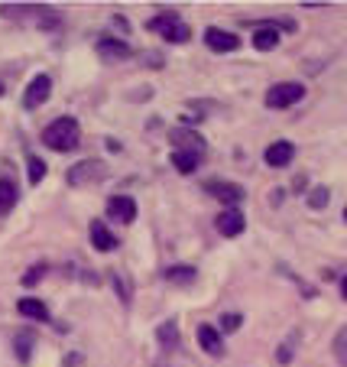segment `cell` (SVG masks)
Instances as JSON below:
<instances>
[{
    "mask_svg": "<svg viewBox=\"0 0 347 367\" xmlns=\"http://www.w3.org/2000/svg\"><path fill=\"white\" fill-rule=\"evenodd\" d=\"M334 358H338V364L347 367V329H341L334 338Z\"/></svg>",
    "mask_w": 347,
    "mask_h": 367,
    "instance_id": "obj_24",
    "label": "cell"
},
{
    "mask_svg": "<svg viewBox=\"0 0 347 367\" xmlns=\"http://www.w3.org/2000/svg\"><path fill=\"white\" fill-rule=\"evenodd\" d=\"M172 143H176L178 153H195V156L205 153V140L195 130H172Z\"/></svg>",
    "mask_w": 347,
    "mask_h": 367,
    "instance_id": "obj_12",
    "label": "cell"
},
{
    "mask_svg": "<svg viewBox=\"0 0 347 367\" xmlns=\"http://www.w3.org/2000/svg\"><path fill=\"white\" fill-rule=\"evenodd\" d=\"M328 198H331V192L325 186H315L309 192V208H325L328 205Z\"/></svg>",
    "mask_w": 347,
    "mask_h": 367,
    "instance_id": "obj_22",
    "label": "cell"
},
{
    "mask_svg": "<svg viewBox=\"0 0 347 367\" xmlns=\"http://www.w3.org/2000/svg\"><path fill=\"white\" fill-rule=\"evenodd\" d=\"M217 231L224 237H237V234H244V227H247V221H244V215L237 211V208H224L221 215H217Z\"/></svg>",
    "mask_w": 347,
    "mask_h": 367,
    "instance_id": "obj_8",
    "label": "cell"
},
{
    "mask_svg": "<svg viewBox=\"0 0 347 367\" xmlns=\"http://www.w3.org/2000/svg\"><path fill=\"white\" fill-rule=\"evenodd\" d=\"M341 296H344V299H347V276H344V280H341Z\"/></svg>",
    "mask_w": 347,
    "mask_h": 367,
    "instance_id": "obj_29",
    "label": "cell"
},
{
    "mask_svg": "<svg viewBox=\"0 0 347 367\" xmlns=\"http://www.w3.org/2000/svg\"><path fill=\"white\" fill-rule=\"evenodd\" d=\"M166 280L178 283V286H188V283H195V267H188V264L169 267V270H166Z\"/></svg>",
    "mask_w": 347,
    "mask_h": 367,
    "instance_id": "obj_17",
    "label": "cell"
},
{
    "mask_svg": "<svg viewBox=\"0 0 347 367\" xmlns=\"http://www.w3.org/2000/svg\"><path fill=\"white\" fill-rule=\"evenodd\" d=\"M156 338H160L162 348H172V345H178V322L176 319L162 322L160 329H156Z\"/></svg>",
    "mask_w": 347,
    "mask_h": 367,
    "instance_id": "obj_18",
    "label": "cell"
},
{
    "mask_svg": "<svg viewBox=\"0 0 347 367\" xmlns=\"http://www.w3.org/2000/svg\"><path fill=\"white\" fill-rule=\"evenodd\" d=\"M98 52H101V59H130L133 49L127 43H117V39H101Z\"/></svg>",
    "mask_w": 347,
    "mask_h": 367,
    "instance_id": "obj_16",
    "label": "cell"
},
{
    "mask_svg": "<svg viewBox=\"0 0 347 367\" xmlns=\"http://www.w3.org/2000/svg\"><path fill=\"white\" fill-rule=\"evenodd\" d=\"M33 341H36L33 331H20V335H13V345H17V358L20 361H29V354H33Z\"/></svg>",
    "mask_w": 347,
    "mask_h": 367,
    "instance_id": "obj_20",
    "label": "cell"
},
{
    "mask_svg": "<svg viewBox=\"0 0 347 367\" xmlns=\"http://www.w3.org/2000/svg\"><path fill=\"white\" fill-rule=\"evenodd\" d=\"M46 274H49V267H46V264H36V267H33V270H29L26 276H23V286H26V290H29V286H36V283L43 280Z\"/></svg>",
    "mask_w": 347,
    "mask_h": 367,
    "instance_id": "obj_26",
    "label": "cell"
},
{
    "mask_svg": "<svg viewBox=\"0 0 347 367\" xmlns=\"http://www.w3.org/2000/svg\"><path fill=\"white\" fill-rule=\"evenodd\" d=\"M240 322H244V319H240L237 312H227V315H221V329H224V331H237V329H240Z\"/></svg>",
    "mask_w": 347,
    "mask_h": 367,
    "instance_id": "obj_27",
    "label": "cell"
},
{
    "mask_svg": "<svg viewBox=\"0 0 347 367\" xmlns=\"http://www.w3.org/2000/svg\"><path fill=\"white\" fill-rule=\"evenodd\" d=\"M205 43H208V49H215V52H234V49L240 46V39H237L234 33H224V29H217V27L205 29Z\"/></svg>",
    "mask_w": 347,
    "mask_h": 367,
    "instance_id": "obj_11",
    "label": "cell"
},
{
    "mask_svg": "<svg viewBox=\"0 0 347 367\" xmlns=\"http://www.w3.org/2000/svg\"><path fill=\"white\" fill-rule=\"evenodd\" d=\"M344 218H347V211H344Z\"/></svg>",
    "mask_w": 347,
    "mask_h": 367,
    "instance_id": "obj_31",
    "label": "cell"
},
{
    "mask_svg": "<svg viewBox=\"0 0 347 367\" xmlns=\"http://www.w3.org/2000/svg\"><path fill=\"white\" fill-rule=\"evenodd\" d=\"M3 91H7V88H3V85H0V94H3Z\"/></svg>",
    "mask_w": 347,
    "mask_h": 367,
    "instance_id": "obj_30",
    "label": "cell"
},
{
    "mask_svg": "<svg viewBox=\"0 0 347 367\" xmlns=\"http://www.w3.org/2000/svg\"><path fill=\"white\" fill-rule=\"evenodd\" d=\"M146 29H150V33H162L169 43H188V36H192L188 27L176 17V13H160V17H153L150 23H146Z\"/></svg>",
    "mask_w": 347,
    "mask_h": 367,
    "instance_id": "obj_4",
    "label": "cell"
},
{
    "mask_svg": "<svg viewBox=\"0 0 347 367\" xmlns=\"http://www.w3.org/2000/svg\"><path fill=\"white\" fill-rule=\"evenodd\" d=\"M292 156H295V147H292L289 140H279V143H270L266 147V166H272V170H282V166H289Z\"/></svg>",
    "mask_w": 347,
    "mask_h": 367,
    "instance_id": "obj_7",
    "label": "cell"
},
{
    "mask_svg": "<svg viewBox=\"0 0 347 367\" xmlns=\"http://www.w3.org/2000/svg\"><path fill=\"white\" fill-rule=\"evenodd\" d=\"M295 338H299V335H292V338H286L279 345V351H276V361H279V364H289L292 361V354H295Z\"/></svg>",
    "mask_w": 347,
    "mask_h": 367,
    "instance_id": "obj_23",
    "label": "cell"
},
{
    "mask_svg": "<svg viewBox=\"0 0 347 367\" xmlns=\"http://www.w3.org/2000/svg\"><path fill=\"white\" fill-rule=\"evenodd\" d=\"M107 176V166L104 163H94V160H88V163H78L75 170H68V186H85V182H98V179H104Z\"/></svg>",
    "mask_w": 347,
    "mask_h": 367,
    "instance_id": "obj_5",
    "label": "cell"
},
{
    "mask_svg": "<svg viewBox=\"0 0 347 367\" xmlns=\"http://www.w3.org/2000/svg\"><path fill=\"white\" fill-rule=\"evenodd\" d=\"M114 290L121 296V302H130V283H123L121 274H114Z\"/></svg>",
    "mask_w": 347,
    "mask_h": 367,
    "instance_id": "obj_28",
    "label": "cell"
},
{
    "mask_svg": "<svg viewBox=\"0 0 347 367\" xmlns=\"http://www.w3.org/2000/svg\"><path fill=\"white\" fill-rule=\"evenodd\" d=\"M302 98H305V85H299V82H279V85H272L266 91V107L282 111V107H292Z\"/></svg>",
    "mask_w": 347,
    "mask_h": 367,
    "instance_id": "obj_3",
    "label": "cell"
},
{
    "mask_svg": "<svg viewBox=\"0 0 347 367\" xmlns=\"http://www.w3.org/2000/svg\"><path fill=\"white\" fill-rule=\"evenodd\" d=\"M49 94H52V78L49 75H36L33 82L26 85V94H23V107H39L43 101H49Z\"/></svg>",
    "mask_w": 347,
    "mask_h": 367,
    "instance_id": "obj_6",
    "label": "cell"
},
{
    "mask_svg": "<svg viewBox=\"0 0 347 367\" xmlns=\"http://www.w3.org/2000/svg\"><path fill=\"white\" fill-rule=\"evenodd\" d=\"M17 312L23 315V319H36V322H49V309H46V302H39V299H20L17 302Z\"/></svg>",
    "mask_w": 347,
    "mask_h": 367,
    "instance_id": "obj_14",
    "label": "cell"
},
{
    "mask_svg": "<svg viewBox=\"0 0 347 367\" xmlns=\"http://www.w3.org/2000/svg\"><path fill=\"white\" fill-rule=\"evenodd\" d=\"M43 143L56 153H68L78 147V123L72 117H59L43 130Z\"/></svg>",
    "mask_w": 347,
    "mask_h": 367,
    "instance_id": "obj_1",
    "label": "cell"
},
{
    "mask_svg": "<svg viewBox=\"0 0 347 367\" xmlns=\"http://www.w3.org/2000/svg\"><path fill=\"white\" fill-rule=\"evenodd\" d=\"M17 205V186L13 182H0V215H7Z\"/></svg>",
    "mask_w": 347,
    "mask_h": 367,
    "instance_id": "obj_21",
    "label": "cell"
},
{
    "mask_svg": "<svg viewBox=\"0 0 347 367\" xmlns=\"http://www.w3.org/2000/svg\"><path fill=\"white\" fill-rule=\"evenodd\" d=\"M43 176H46V163L39 160V156H29V182L36 186V182L43 179Z\"/></svg>",
    "mask_w": 347,
    "mask_h": 367,
    "instance_id": "obj_25",
    "label": "cell"
},
{
    "mask_svg": "<svg viewBox=\"0 0 347 367\" xmlns=\"http://www.w3.org/2000/svg\"><path fill=\"white\" fill-rule=\"evenodd\" d=\"M205 188H208V192H211L215 198H221L227 208H237L240 202H244V188L234 186V182H208Z\"/></svg>",
    "mask_w": 347,
    "mask_h": 367,
    "instance_id": "obj_9",
    "label": "cell"
},
{
    "mask_svg": "<svg viewBox=\"0 0 347 367\" xmlns=\"http://www.w3.org/2000/svg\"><path fill=\"white\" fill-rule=\"evenodd\" d=\"M0 13H3V17H10V20H20V23H36L39 29H49V27H59V23H62V17H59V13H52L49 7H36V3H29V7L7 3Z\"/></svg>",
    "mask_w": 347,
    "mask_h": 367,
    "instance_id": "obj_2",
    "label": "cell"
},
{
    "mask_svg": "<svg viewBox=\"0 0 347 367\" xmlns=\"http://www.w3.org/2000/svg\"><path fill=\"white\" fill-rule=\"evenodd\" d=\"M198 160H201V156H195V153H178V150L172 153V166H176L178 172H185V176L198 170Z\"/></svg>",
    "mask_w": 347,
    "mask_h": 367,
    "instance_id": "obj_19",
    "label": "cell"
},
{
    "mask_svg": "<svg viewBox=\"0 0 347 367\" xmlns=\"http://www.w3.org/2000/svg\"><path fill=\"white\" fill-rule=\"evenodd\" d=\"M198 345H201V351L215 354V358L224 354V341H221V335H217L215 325H198Z\"/></svg>",
    "mask_w": 347,
    "mask_h": 367,
    "instance_id": "obj_13",
    "label": "cell"
},
{
    "mask_svg": "<svg viewBox=\"0 0 347 367\" xmlns=\"http://www.w3.org/2000/svg\"><path fill=\"white\" fill-rule=\"evenodd\" d=\"M91 244H94V250H104V254H107V250L117 247V237H114L101 221H91Z\"/></svg>",
    "mask_w": 347,
    "mask_h": 367,
    "instance_id": "obj_15",
    "label": "cell"
},
{
    "mask_svg": "<svg viewBox=\"0 0 347 367\" xmlns=\"http://www.w3.org/2000/svg\"><path fill=\"white\" fill-rule=\"evenodd\" d=\"M107 215H111L114 221H123V225H130L133 218H137V202H133L130 195H114L111 202H107Z\"/></svg>",
    "mask_w": 347,
    "mask_h": 367,
    "instance_id": "obj_10",
    "label": "cell"
}]
</instances>
